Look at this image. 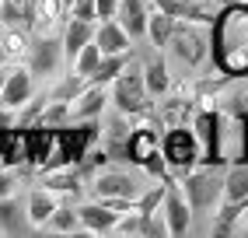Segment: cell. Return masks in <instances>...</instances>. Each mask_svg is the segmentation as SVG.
Segmentation results:
<instances>
[{"label":"cell","instance_id":"obj_1","mask_svg":"<svg viewBox=\"0 0 248 238\" xmlns=\"http://www.w3.org/2000/svg\"><path fill=\"white\" fill-rule=\"evenodd\" d=\"M217 63L227 74H248V7L245 4H227V11L217 21Z\"/></svg>","mask_w":248,"mask_h":238},{"label":"cell","instance_id":"obj_2","mask_svg":"<svg viewBox=\"0 0 248 238\" xmlns=\"http://www.w3.org/2000/svg\"><path fill=\"white\" fill-rule=\"evenodd\" d=\"M220 196H224V175L217 172V165H206L203 172H192L186 179V203L192 214L213 210Z\"/></svg>","mask_w":248,"mask_h":238},{"label":"cell","instance_id":"obj_3","mask_svg":"<svg viewBox=\"0 0 248 238\" xmlns=\"http://www.w3.org/2000/svg\"><path fill=\"white\" fill-rule=\"evenodd\" d=\"M112 102L119 105L123 112H140L147 105V84L140 70H123L115 77V88H112Z\"/></svg>","mask_w":248,"mask_h":238},{"label":"cell","instance_id":"obj_4","mask_svg":"<svg viewBox=\"0 0 248 238\" xmlns=\"http://www.w3.org/2000/svg\"><path fill=\"white\" fill-rule=\"evenodd\" d=\"M164 161L178 172H189V168L200 161V147H196V137L189 130H171L164 137Z\"/></svg>","mask_w":248,"mask_h":238},{"label":"cell","instance_id":"obj_5","mask_svg":"<svg viewBox=\"0 0 248 238\" xmlns=\"http://www.w3.org/2000/svg\"><path fill=\"white\" fill-rule=\"evenodd\" d=\"M164 228H168V235H186L192 228V210H189V203L186 196H182L175 186L168 182V189H164Z\"/></svg>","mask_w":248,"mask_h":238},{"label":"cell","instance_id":"obj_6","mask_svg":"<svg viewBox=\"0 0 248 238\" xmlns=\"http://www.w3.org/2000/svg\"><path fill=\"white\" fill-rule=\"evenodd\" d=\"M63 60V42L60 39H39L28 53V70L31 74H53Z\"/></svg>","mask_w":248,"mask_h":238},{"label":"cell","instance_id":"obj_7","mask_svg":"<svg viewBox=\"0 0 248 238\" xmlns=\"http://www.w3.org/2000/svg\"><path fill=\"white\" fill-rule=\"evenodd\" d=\"M94 193L98 196H123V200H137L140 196V186L133 175H126V172H102L94 179Z\"/></svg>","mask_w":248,"mask_h":238},{"label":"cell","instance_id":"obj_8","mask_svg":"<svg viewBox=\"0 0 248 238\" xmlns=\"http://www.w3.org/2000/svg\"><path fill=\"white\" fill-rule=\"evenodd\" d=\"M31 98V74L25 70H11L4 77V91H0V105L4 109H21Z\"/></svg>","mask_w":248,"mask_h":238},{"label":"cell","instance_id":"obj_9","mask_svg":"<svg viewBox=\"0 0 248 238\" xmlns=\"http://www.w3.org/2000/svg\"><path fill=\"white\" fill-rule=\"evenodd\" d=\"M115 21L126 28L129 39L147 35V11H143V0H119V7H115Z\"/></svg>","mask_w":248,"mask_h":238},{"label":"cell","instance_id":"obj_10","mask_svg":"<svg viewBox=\"0 0 248 238\" xmlns=\"http://www.w3.org/2000/svg\"><path fill=\"white\" fill-rule=\"evenodd\" d=\"M94 42H98V49H102V56H108V53H126V49H129V35H126V28H123L119 21H112V18L98 25Z\"/></svg>","mask_w":248,"mask_h":238},{"label":"cell","instance_id":"obj_11","mask_svg":"<svg viewBox=\"0 0 248 238\" xmlns=\"http://www.w3.org/2000/svg\"><path fill=\"white\" fill-rule=\"evenodd\" d=\"M168 46L178 53L182 63H196V60L203 56L206 39H203V35H196L192 28H175V32H171V39H168Z\"/></svg>","mask_w":248,"mask_h":238},{"label":"cell","instance_id":"obj_12","mask_svg":"<svg viewBox=\"0 0 248 238\" xmlns=\"http://www.w3.org/2000/svg\"><path fill=\"white\" fill-rule=\"evenodd\" d=\"M28 228H31V221H28V210L21 203L11 200V196L0 200V231L4 235H25Z\"/></svg>","mask_w":248,"mask_h":238},{"label":"cell","instance_id":"obj_13","mask_svg":"<svg viewBox=\"0 0 248 238\" xmlns=\"http://www.w3.org/2000/svg\"><path fill=\"white\" fill-rule=\"evenodd\" d=\"M77 221H80L88 231H98V235H102V231H112V228H115L119 214L108 210L105 203H84V207L77 210Z\"/></svg>","mask_w":248,"mask_h":238},{"label":"cell","instance_id":"obj_14","mask_svg":"<svg viewBox=\"0 0 248 238\" xmlns=\"http://www.w3.org/2000/svg\"><path fill=\"white\" fill-rule=\"evenodd\" d=\"M94 39V25L91 21H80V18H74L70 25H67V32H63V56H67L70 63H74V56L80 53V46L84 42H91Z\"/></svg>","mask_w":248,"mask_h":238},{"label":"cell","instance_id":"obj_15","mask_svg":"<svg viewBox=\"0 0 248 238\" xmlns=\"http://www.w3.org/2000/svg\"><path fill=\"white\" fill-rule=\"evenodd\" d=\"M200 137H203V144H206V154H203V161L206 165H220L224 158H220V119L217 116H200Z\"/></svg>","mask_w":248,"mask_h":238},{"label":"cell","instance_id":"obj_16","mask_svg":"<svg viewBox=\"0 0 248 238\" xmlns=\"http://www.w3.org/2000/svg\"><path fill=\"white\" fill-rule=\"evenodd\" d=\"M224 200L231 203H248V161H238L224 175Z\"/></svg>","mask_w":248,"mask_h":238},{"label":"cell","instance_id":"obj_17","mask_svg":"<svg viewBox=\"0 0 248 238\" xmlns=\"http://www.w3.org/2000/svg\"><path fill=\"white\" fill-rule=\"evenodd\" d=\"M105 102H108L105 84H94V88H88L84 95H77V105L70 109V116H74V119H94L98 112H102Z\"/></svg>","mask_w":248,"mask_h":238},{"label":"cell","instance_id":"obj_18","mask_svg":"<svg viewBox=\"0 0 248 238\" xmlns=\"http://www.w3.org/2000/svg\"><path fill=\"white\" fill-rule=\"evenodd\" d=\"M126 70V53H108V56H102L98 60V67H94V74L88 77V81H94V84H108V81H115Z\"/></svg>","mask_w":248,"mask_h":238},{"label":"cell","instance_id":"obj_19","mask_svg":"<svg viewBox=\"0 0 248 238\" xmlns=\"http://www.w3.org/2000/svg\"><path fill=\"white\" fill-rule=\"evenodd\" d=\"M171 32H175V18H171V14H164V11H157V14H147V35L154 39V46H157V49H164V46H168Z\"/></svg>","mask_w":248,"mask_h":238},{"label":"cell","instance_id":"obj_20","mask_svg":"<svg viewBox=\"0 0 248 238\" xmlns=\"http://www.w3.org/2000/svg\"><path fill=\"white\" fill-rule=\"evenodd\" d=\"M126 154L133 158V161H140V165H147L151 158H157V140H154V133H147V130L133 133V137H129Z\"/></svg>","mask_w":248,"mask_h":238},{"label":"cell","instance_id":"obj_21","mask_svg":"<svg viewBox=\"0 0 248 238\" xmlns=\"http://www.w3.org/2000/svg\"><path fill=\"white\" fill-rule=\"evenodd\" d=\"M53 210H56V200H53V193L35 189V193L28 196V221H31V224H46Z\"/></svg>","mask_w":248,"mask_h":238},{"label":"cell","instance_id":"obj_22","mask_svg":"<svg viewBox=\"0 0 248 238\" xmlns=\"http://www.w3.org/2000/svg\"><path fill=\"white\" fill-rule=\"evenodd\" d=\"M98 60H102V49H98V42L91 39V42L80 46V53L74 56V74L91 77V74H94V67H98Z\"/></svg>","mask_w":248,"mask_h":238},{"label":"cell","instance_id":"obj_23","mask_svg":"<svg viewBox=\"0 0 248 238\" xmlns=\"http://www.w3.org/2000/svg\"><path fill=\"white\" fill-rule=\"evenodd\" d=\"M143 84H147V91L164 95V88H168V70H164V63H161V60L147 63V70H143Z\"/></svg>","mask_w":248,"mask_h":238},{"label":"cell","instance_id":"obj_24","mask_svg":"<svg viewBox=\"0 0 248 238\" xmlns=\"http://www.w3.org/2000/svg\"><path fill=\"white\" fill-rule=\"evenodd\" d=\"M46 224L56 228V231H74V228H80V221H77V210H70V207H56L53 214H49Z\"/></svg>","mask_w":248,"mask_h":238},{"label":"cell","instance_id":"obj_25","mask_svg":"<svg viewBox=\"0 0 248 238\" xmlns=\"http://www.w3.org/2000/svg\"><path fill=\"white\" fill-rule=\"evenodd\" d=\"M164 189H168V182H164V186H154V189H147V193L137 200V214H154L157 203L164 200Z\"/></svg>","mask_w":248,"mask_h":238},{"label":"cell","instance_id":"obj_26","mask_svg":"<svg viewBox=\"0 0 248 238\" xmlns=\"http://www.w3.org/2000/svg\"><path fill=\"white\" fill-rule=\"evenodd\" d=\"M21 53H25V35H21V32L4 35V56H21Z\"/></svg>","mask_w":248,"mask_h":238},{"label":"cell","instance_id":"obj_27","mask_svg":"<svg viewBox=\"0 0 248 238\" xmlns=\"http://www.w3.org/2000/svg\"><path fill=\"white\" fill-rule=\"evenodd\" d=\"M70 14L80 21H94V0H74L70 4Z\"/></svg>","mask_w":248,"mask_h":238},{"label":"cell","instance_id":"obj_28","mask_svg":"<svg viewBox=\"0 0 248 238\" xmlns=\"http://www.w3.org/2000/svg\"><path fill=\"white\" fill-rule=\"evenodd\" d=\"M42 109H46V102H31V105H28V109L21 112V119H18V126H21V130H28V126H31V123H35V119L42 116Z\"/></svg>","mask_w":248,"mask_h":238},{"label":"cell","instance_id":"obj_29","mask_svg":"<svg viewBox=\"0 0 248 238\" xmlns=\"http://www.w3.org/2000/svg\"><path fill=\"white\" fill-rule=\"evenodd\" d=\"M115 7H119V0H94V18L98 21L115 18Z\"/></svg>","mask_w":248,"mask_h":238},{"label":"cell","instance_id":"obj_30","mask_svg":"<svg viewBox=\"0 0 248 238\" xmlns=\"http://www.w3.org/2000/svg\"><path fill=\"white\" fill-rule=\"evenodd\" d=\"M49 189L70 193V189H77V175H53V179H49Z\"/></svg>","mask_w":248,"mask_h":238},{"label":"cell","instance_id":"obj_31","mask_svg":"<svg viewBox=\"0 0 248 238\" xmlns=\"http://www.w3.org/2000/svg\"><path fill=\"white\" fill-rule=\"evenodd\" d=\"M11 189H14V179H11L7 172H0V200L11 196Z\"/></svg>","mask_w":248,"mask_h":238},{"label":"cell","instance_id":"obj_32","mask_svg":"<svg viewBox=\"0 0 248 238\" xmlns=\"http://www.w3.org/2000/svg\"><path fill=\"white\" fill-rule=\"evenodd\" d=\"M4 77H7V74H4V70H0V91H4Z\"/></svg>","mask_w":248,"mask_h":238},{"label":"cell","instance_id":"obj_33","mask_svg":"<svg viewBox=\"0 0 248 238\" xmlns=\"http://www.w3.org/2000/svg\"><path fill=\"white\" fill-rule=\"evenodd\" d=\"M70 4H74V0H63V7H70Z\"/></svg>","mask_w":248,"mask_h":238},{"label":"cell","instance_id":"obj_34","mask_svg":"<svg viewBox=\"0 0 248 238\" xmlns=\"http://www.w3.org/2000/svg\"><path fill=\"white\" fill-rule=\"evenodd\" d=\"M245 235H248V228H245Z\"/></svg>","mask_w":248,"mask_h":238}]
</instances>
